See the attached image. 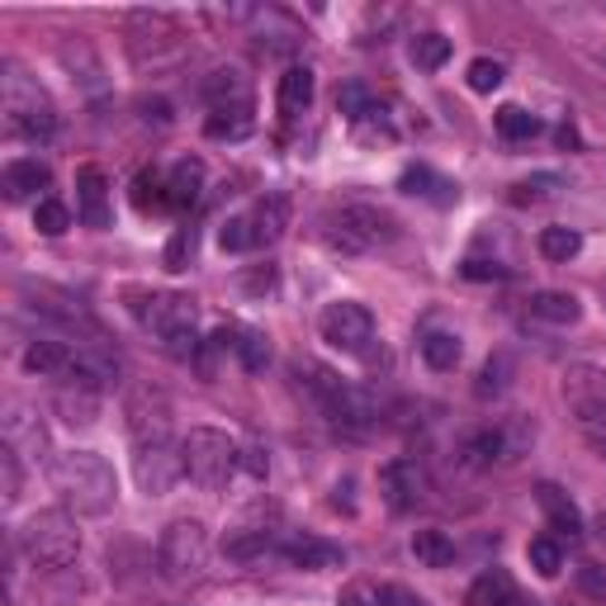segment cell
Wrapping results in <instances>:
<instances>
[{
    "label": "cell",
    "instance_id": "obj_1",
    "mask_svg": "<svg viewBox=\"0 0 606 606\" xmlns=\"http://www.w3.org/2000/svg\"><path fill=\"white\" fill-rule=\"evenodd\" d=\"M48 473H52V488L62 498V507L76 511V517H105L119 502V479H114L105 454H95V450L57 454Z\"/></svg>",
    "mask_w": 606,
    "mask_h": 606
},
{
    "label": "cell",
    "instance_id": "obj_2",
    "mask_svg": "<svg viewBox=\"0 0 606 606\" xmlns=\"http://www.w3.org/2000/svg\"><path fill=\"white\" fill-rule=\"evenodd\" d=\"M294 374L303 379V389H309L313 408L322 412V422L336 427L341 436H370L379 427V403L365 389L346 384V379H336L332 370H322V365H299Z\"/></svg>",
    "mask_w": 606,
    "mask_h": 606
},
{
    "label": "cell",
    "instance_id": "obj_3",
    "mask_svg": "<svg viewBox=\"0 0 606 606\" xmlns=\"http://www.w3.org/2000/svg\"><path fill=\"white\" fill-rule=\"evenodd\" d=\"M133 313H138L143 328L162 341L166 355L199 360V313H195V299H185V294H147V299L133 303Z\"/></svg>",
    "mask_w": 606,
    "mask_h": 606
},
{
    "label": "cell",
    "instance_id": "obj_4",
    "mask_svg": "<svg viewBox=\"0 0 606 606\" xmlns=\"http://www.w3.org/2000/svg\"><path fill=\"white\" fill-rule=\"evenodd\" d=\"M185 479L199 488H227V479L242 469V446L218 427H195L180 441Z\"/></svg>",
    "mask_w": 606,
    "mask_h": 606
},
{
    "label": "cell",
    "instance_id": "obj_5",
    "mask_svg": "<svg viewBox=\"0 0 606 606\" xmlns=\"http://www.w3.org/2000/svg\"><path fill=\"white\" fill-rule=\"evenodd\" d=\"M19 545H25L29 564H38V568H67L76 555H81V530H76L67 507H48V511H33V517L25 521Z\"/></svg>",
    "mask_w": 606,
    "mask_h": 606
},
{
    "label": "cell",
    "instance_id": "obj_6",
    "mask_svg": "<svg viewBox=\"0 0 606 606\" xmlns=\"http://www.w3.org/2000/svg\"><path fill=\"white\" fill-rule=\"evenodd\" d=\"M6 128L25 143H48L57 133V114L19 67H6Z\"/></svg>",
    "mask_w": 606,
    "mask_h": 606
},
{
    "label": "cell",
    "instance_id": "obj_7",
    "mask_svg": "<svg viewBox=\"0 0 606 606\" xmlns=\"http://www.w3.org/2000/svg\"><path fill=\"white\" fill-rule=\"evenodd\" d=\"M398 237V223L374 204H346L341 214L328 223V246L341 256H360L374 246H389Z\"/></svg>",
    "mask_w": 606,
    "mask_h": 606
},
{
    "label": "cell",
    "instance_id": "obj_8",
    "mask_svg": "<svg viewBox=\"0 0 606 606\" xmlns=\"http://www.w3.org/2000/svg\"><path fill=\"white\" fill-rule=\"evenodd\" d=\"M317 328H322V341L336 346L341 355H360V360L374 355V313L365 309V303H351V299L328 303L317 317Z\"/></svg>",
    "mask_w": 606,
    "mask_h": 606
},
{
    "label": "cell",
    "instance_id": "obj_9",
    "mask_svg": "<svg viewBox=\"0 0 606 606\" xmlns=\"http://www.w3.org/2000/svg\"><path fill=\"white\" fill-rule=\"evenodd\" d=\"M208 564V530L199 521H170L162 536V574L166 578H199Z\"/></svg>",
    "mask_w": 606,
    "mask_h": 606
},
{
    "label": "cell",
    "instance_id": "obj_10",
    "mask_svg": "<svg viewBox=\"0 0 606 606\" xmlns=\"http://www.w3.org/2000/svg\"><path fill=\"white\" fill-rule=\"evenodd\" d=\"M559 398L583 427H606V365H568L559 379Z\"/></svg>",
    "mask_w": 606,
    "mask_h": 606
},
{
    "label": "cell",
    "instance_id": "obj_11",
    "mask_svg": "<svg viewBox=\"0 0 606 606\" xmlns=\"http://www.w3.org/2000/svg\"><path fill=\"white\" fill-rule=\"evenodd\" d=\"M180 473H185V460H180V450L170 446V441L138 446V454H133V479H138V488L147 492V498H162V492H170Z\"/></svg>",
    "mask_w": 606,
    "mask_h": 606
},
{
    "label": "cell",
    "instance_id": "obj_12",
    "mask_svg": "<svg viewBox=\"0 0 606 606\" xmlns=\"http://www.w3.org/2000/svg\"><path fill=\"white\" fill-rule=\"evenodd\" d=\"M128 436L133 446H157V441H170V403L162 393L152 389H138L128 398Z\"/></svg>",
    "mask_w": 606,
    "mask_h": 606
},
{
    "label": "cell",
    "instance_id": "obj_13",
    "mask_svg": "<svg viewBox=\"0 0 606 606\" xmlns=\"http://www.w3.org/2000/svg\"><path fill=\"white\" fill-rule=\"evenodd\" d=\"M379 488H384V498H389L393 511H408V507H417L427 498V473H422L417 460H393V465L379 469Z\"/></svg>",
    "mask_w": 606,
    "mask_h": 606
},
{
    "label": "cell",
    "instance_id": "obj_14",
    "mask_svg": "<svg viewBox=\"0 0 606 606\" xmlns=\"http://www.w3.org/2000/svg\"><path fill=\"white\" fill-rule=\"evenodd\" d=\"M25 370L29 374H43V379H71V370H76V341L33 336L29 351H25Z\"/></svg>",
    "mask_w": 606,
    "mask_h": 606
},
{
    "label": "cell",
    "instance_id": "obj_15",
    "mask_svg": "<svg viewBox=\"0 0 606 606\" xmlns=\"http://www.w3.org/2000/svg\"><path fill=\"white\" fill-rule=\"evenodd\" d=\"M76 218L86 227H109V180L100 166L76 170Z\"/></svg>",
    "mask_w": 606,
    "mask_h": 606
},
{
    "label": "cell",
    "instance_id": "obj_16",
    "mask_svg": "<svg viewBox=\"0 0 606 606\" xmlns=\"http://www.w3.org/2000/svg\"><path fill=\"white\" fill-rule=\"evenodd\" d=\"M246 218V237H252V252H261V246H271L284 237V227H290V199L284 195H265L252 204V214Z\"/></svg>",
    "mask_w": 606,
    "mask_h": 606
},
{
    "label": "cell",
    "instance_id": "obj_17",
    "mask_svg": "<svg viewBox=\"0 0 606 606\" xmlns=\"http://www.w3.org/2000/svg\"><path fill=\"white\" fill-rule=\"evenodd\" d=\"M536 502H540V511H545V521H549V530H555L559 540H583V511L574 507V498H568L564 488H555V483H536Z\"/></svg>",
    "mask_w": 606,
    "mask_h": 606
},
{
    "label": "cell",
    "instance_id": "obj_18",
    "mask_svg": "<svg viewBox=\"0 0 606 606\" xmlns=\"http://www.w3.org/2000/svg\"><path fill=\"white\" fill-rule=\"evenodd\" d=\"M280 559H290L294 568H309V574H322V568H341V564H346V549L303 536V540H284Z\"/></svg>",
    "mask_w": 606,
    "mask_h": 606
},
{
    "label": "cell",
    "instance_id": "obj_19",
    "mask_svg": "<svg viewBox=\"0 0 606 606\" xmlns=\"http://www.w3.org/2000/svg\"><path fill=\"white\" fill-rule=\"evenodd\" d=\"M52 185V170L43 162H33V157H19L6 166V176H0V189H6V199L19 204V199H29L38 195V189H48Z\"/></svg>",
    "mask_w": 606,
    "mask_h": 606
},
{
    "label": "cell",
    "instance_id": "obj_20",
    "mask_svg": "<svg viewBox=\"0 0 606 606\" xmlns=\"http://www.w3.org/2000/svg\"><path fill=\"white\" fill-rule=\"evenodd\" d=\"M48 436H43V422L29 412V408H14L6 417V450H14L19 460H33V454H43Z\"/></svg>",
    "mask_w": 606,
    "mask_h": 606
},
{
    "label": "cell",
    "instance_id": "obj_21",
    "mask_svg": "<svg viewBox=\"0 0 606 606\" xmlns=\"http://www.w3.org/2000/svg\"><path fill=\"white\" fill-rule=\"evenodd\" d=\"M469 606H526V597L517 593V583L502 568H488L469 583Z\"/></svg>",
    "mask_w": 606,
    "mask_h": 606
},
{
    "label": "cell",
    "instance_id": "obj_22",
    "mask_svg": "<svg viewBox=\"0 0 606 606\" xmlns=\"http://www.w3.org/2000/svg\"><path fill=\"white\" fill-rule=\"evenodd\" d=\"M214 336L223 341V351H233L252 374H261L265 365H271V346H265L261 332H252V328H223V332H214Z\"/></svg>",
    "mask_w": 606,
    "mask_h": 606
},
{
    "label": "cell",
    "instance_id": "obj_23",
    "mask_svg": "<svg viewBox=\"0 0 606 606\" xmlns=\"http://www.w3.org/2000/svg\"><path fill=\"white\" fill-rule=\"evenodd\" d=\"M52 408L62 412V422L71 427H90L95 412H100V389H86V384H62L52 398Z\"/></svg>",
    "mask_w": 606,
    "mask_h": 606
},
{
    "label": "cell",
    "instance_id": "obj_24",
    "mask_svg": "<svg viewBox=\"0 0 606 606\" xmlns=\"http://www.w3.org/2000/svg\"><path fill=\"white\" fill-rule=\"evenodd\" d=\"M530 317H540V322H555V328H574V322L583 317V303L574 294H564V290H540V294H530Z\"/></svg>",
    "mask_w": 606,
    "mask_h": 606
},
{
    "label": "cell",
    "instance_id": "obj_25",
    "mask_svg": "<svg viewBox=\"0 0 606 606\" xmlns=\"http://www.w3.org/2000/svg\"><path fill=\"white\" fill-rule=\"evenodd\" d=\"M313 90H317V81H313L309 67H290V71H284L280 76V95H275L284 119H299V114L313 105Z\"/></svg>",
    "mask_w": 606,
    "mask_h": 606
},
{
    "label": "cell",
    "instance_id": "obj_26",
    "mask_svg": "<svg viewBox=\"0 0 606 606\" xmlns=\"http://www.w3.org/2000/svg\"><path fill=\"white\" fill-rule=\"evenodd\" d=\"M199 189H204V162L199 157H180L176 166H170V176H166L170 208H189L199 199Z\"/></svg>",
    "mask_w": 606,
    "mask_h": 606
},
{
    "label": "cell",
    "instance_id": "obj_27",
    "mask_svg": "<svg viewBox=\"0 0 606 606\" xmlns=\"http://www.w3.org/2000/svg\"><path fill=\"white\" fill-rule=\"evenodd\" d=\"M204 100H208V109H242V105H252V90H246V81L237 71H214L204 81Z\"/></svg>",
    "mask_w": 606,
    "mask_h": 606
},
{
    "label": "cell",
    "instance_id": "obj_28",
    "mask_svg": "<svg viewBox=\"0 0 606 606\" xmlns=\"http://www.w3.org/2000/svg\"><path fill=\"white\" fill-rule=\"evenodd\" d=\"M460 355H465V346H460V336H454V332H427L422 336V360L431 370L446 374V370L460 365Z\"/></svg>",
    "mask_w": 606,
    "mask_h": 606
},
{
    "label": "cell",
    "instance_id": "obj_29",
    "mask_svg": "<svg viewBox=\"0 0 606 606\" xmlns=\"http://www.w3.org/2000/svg\"><path fill=\"white\" fill-rule=\"evenodd\" d=\"M252 128H256V119H252V105H242V109H218V114H208V124H204L208 138H227V143L246 138V133H252Z\"/></svg>",
    "mask_w": 606,
    "mask_h": 606
},
{
    "label": "cell",
    "instance_id": "obj_30",
    "mask_svg": "<svg viewBox=\"0 0 606 606\" xmlns=\"http://www.w3.org/2000/svg\"><path fill=\"white\" fill-rule=\"evenodd\" d=\"M408 57H412V67H422V71H441L450 62V38L446 33H417L408 43Z\"/></svg>",
    "mask_w": 606,
    "mask_h": 606
},
{
    "label": "cell",
    "instance_id": "obj_31",
    "mask_svg": "<svg viewBox=\"0 0 606 606\" xmlns=\"http://www.w3.org/2000/svg\"><path fill=\"white\" fill-rule=\"evenodd\" d=\"M536 246H540L545 261H574L583 252V237H578V227H559L555 223V227H540Z\"/></svg>",
    "mask_w": 606,
    "mask_h": 606
},
{
    "label": "cell",
    "instance_id": "obj_32",
    "mask_svg": "<svg viewBox=\"0 0 606 606\" xmlns=\"http://www.w3.org/2000/svg\"><path fill=\"white\" fill-rule=\"evenodd\" d=\"M412 555H417V564H427V568H446V564H454V545H450L446 530H417Z\"/></svg>",
    "mask_w": 606,
    "mask_h": 606
},
{
    "label": "cell",
    "instance_id": "obj_33",
    "mask_svg": "<svg viewBox=\"0 0 606 606\" xmlns=\"http://www.w3.org/2000/svg\"><path fill=\"white\" fill-rule=\"evenodd\" d=\"M492 124H498V133L507 143H526V138H536V133H540V119H536V114H526L521 105H502Z\"/></svg>",
    "mask_w": 606,
    "mask_h": 606
},
{
    "label": "cell",
    "instance_id": "obj_34",
    "mask_svg": "<svg viewBox=\"0 0 606 606\" xmlns=\"http://www.w3.org/2000/svg\"><path fill=\"white\" fill-rule=\"evenodd\" d=\"M526 559H530V568H536L540 578H559V568H564V549H559V540L536 536V540L526 545Z\"/></svg>",
    "mask_w": 606,
    "mask_h": 606
},
{
    "label": "cell",
    "instance_id": "obj_35",
    "mask_svg": "<svg viewBox=\"0 0 606 606\" xmlns=\"http://www.w3.org/2000/svg\"><path fill=\"white\" fill-rule=\"evenodd\" d=\"M33 227L43 237H62L67 227H71V208L62 204V199H38L33 204Z\"/></svg>",
    "mask_w": 606,
    "mask_h": 606
},
{
    "label": "cell",
    "instance_id": "obj_36",
    "mask_svg": "<svg viewBox=\"0 0 606 606\" xmlns=\"http://www.w3.org/2000/svg\"><path fill=\"white\" fill-rule=\"evenodd\" d=\"M555 189H564V180L555 176V170H545V176H530L521 185H511V204H540V199L555 195Z\"/></svg>",
    "mask_w": 606,
    "mask_h": 606
},
{
    "label": "cell",
    "instance_id": "obj_37",
    "mask_svg": "<svg viewBox=\"0 0 606 606\" xmlns=\"http://www.w3.org/2000/svg\"><path fill=\"white\" fill-rule=\"evenodd\" d=\"M189 256H195V227H176V233H170V242H166V271H185L189 265Z\"/></svg>",
    "mask_w": 606,
    "mask_h": 606
},
{
    "label": "cell",
    "instance_id": "obj_38",
    "mask_svg": "<svg viewBox=\"0 0 606 606\" xmlns=\"http://www.w3.org/2000/svg\"><path fill=\"white\" fill-rule=\"evenodd\" d=\"M507 374H511V360L507 355H492L488 365H483V374H479V384H473V393H479V398H498L507 389Z\"/></svg>",
    "mask_w": 606,
    "mask_h": 606
},
{
    "label": "cell",
    "instance_id": "obj_39",
    "mask_svg": "<svg viewBox=\"0 0 606 606\" xmlns=\"http://www.w3.org/2000/svg\"><path fill=\"white\" fill-rule=\"evenodd\" d=\"M133 204L143 208H170V195H166V180H157V176H138L133 180Z\"/></svg>",
    "mask_w": 606,
    "mask_h": 606
},
{
    "label": "cell",
    "instance_id": "obj_40",
    "mask_svg": "<svg viewBox=\"0 0 606 606\" xmlns=\"http://www.w3.org/2000/svg\"><path fill=\"white\" fill-rule=\"evenodd\" d=\"M498 86H502V62H492V57H473V62H469V90L488 95Z\"/></svg>",
    "mask_w": 606,
    "mask_h": 606
},
{
    "label": "cell",
    "instance_id": "obj_41",
    "mask_svg": "<svg viewBox=\"0 0 606 606\" xmlns=\"http://www.w3.org/2000/svg\"><path fill=\"white\" fill-rule=\"evenodd\" d=\"M398 189H403V195H436V189H450V185L436 180L427 166H408L403 180H398ZM436 199H441V195H436Z\"/></svg>",
    "mask_w": 606,
    "mask_h": 606
},
{
    "label": "cell",
    "instance_id": "obj_42",
    "mask_svg": "<svg viewBox=\"0 0 606 606\" xmlns=\"http://www.w3.org/2000/svg\"><path fill=\"white\" fill-rule=\"evenodd\" d=\"M578 593L583 597H593V602H606V564H597V559H587V564H578Z\"/></svg>",
    "mask_w": 606,
    "mask_h": 606
},
{
    "label": "cell",
    "instance_id": "obj_43",
    "mask_svg": "<svg viewBox=\"0 0 606 606\" xmlns=\"http://www.w3.org/2000/svg\"><path fill=\"white\" fill-rule=\"evenodd\" d=\"M341 606H384V593L379 587H370V583H355L346 597H341Z\"/></svg>",
    "mask_w": 606,
    "mask_h": 606
},
{
    "label": "cell",
    "instance_id": "obj_44",
    "mask_svg": "<svg viewBox=\"0 0 606 606\" xmlns=\"http://www.w3.org/2000/svg\"><path fill=\"white\" fill-rule=\"evenodd\" d=\"M242 469L252 473V479H265V473H271V460H265L261 446H242Z\"/></svg>",
    "mask_w": 606,
    "mask_h": 606
},
{
    "label": "cell",
    "instance_id": "obj_45",
    "mask_svg": "<svg viewBox=\"0 0 606 606\" xmlns=\"http://www.w3.org/2000/svg\"><path fill=\"white\" fill-rule=\"evenodd\" d=\"M465 280H507V271L492 261H465Z\"/></svg>",
    "mask_w": 606,
    "mask_h": 606
},
{
    "label": "cell",
    "instance_id": "obj_46",
    "mask_svg": "<svg viewBox=\"0 0 606 606\" xmlns=\"http://www.w3.org/2000/svg\"><path fill=\"white\" fill-rule=\"evenodd\" d=\"M593 446H597V454H602V460H606V436H593Z\"/></svg>",
    "mask_w": 606,
    "mask_h": 606
}]
</instances>
